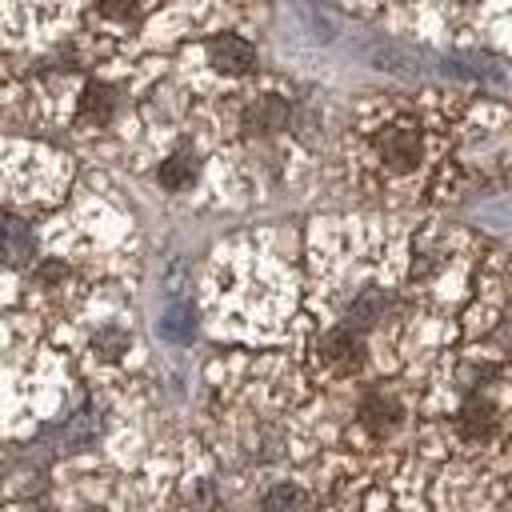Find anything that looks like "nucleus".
<instances>
[{
	"mask_svg": "<svg viewBox=\"0 0 512 512\" xmlns=\"http://www.w3.org/2000/svg\"><path fill=\"white\" fill-rule=\"evenodd\" d=\"M484 428H488V408H480V404L468 408L464 412V432H484Z\"/></svg>",
	"mask_w": 512,
	"mask_h": 512,
	"instance_id": "obj_13",
	"label": "nucleus"
},
{
	"mask_svg": "<svg viewBox=\"0 0 512 512\" xmlns=\"http://www.w3.org/2000/svg\"><path fill=\"white\" fill-rule=\"evenodd\" d=\"M112 112H116V92L108 84H88L84 96H80V116L96 120V124H108Z\"/></svg>",
	"mask_w": 512,
	"mask_h": 512,
	"instance_id": "obj_6",
	"label": "nucleus"
},
{
	"mask_svg": "<svg viewBox=\"0 0 512 512\" xmlns=\"http://www.w3.org/2000/svg\"><path fill=\"white\" fill-rule=\"evenodd\" d=\"M396 416H400V408H396L388 396H368V400L360 404V420H364V428L376 432V436L392 432V428H396Z\"/></svg>",
	"mask_w": 512,
	"mask_h": 512,
	"instance_id": "obj_7",
	"label": "nucleus"
},
{
	"mask_svg": "<svg viewBox=\"0 0 512 512\" xmlns=\"http://www.w3.org/2000/svg\"><path fill=\"white\" fill-rule=\"evenodd\" d=\"M324 360H328L332 368H340V372L360 368V360H364V344H360V336H356L352 328H336V332H328V336H324Z\"/></svg>",
	"mask_w": 512,
	"mask_h": 512,
	"instance_id": "obj_4",
	"label": "nucleus"
},
{
	"mask_svg": "<svg viewBox=\"0 0 512 512\" xmlns=\"http://www.w3.org/2000/svg\"><path fill=\"white\" fill-rule=\"evenodd\" d=\"M124 344H128V336L124 332H116V328H104L100 336H96V348H100V356H120L124 352Z\"/></svg>",
	"mask_w": 512,
	"mask_h": 512,
	"instance_id": "obj_11",
	"label": "nucleus"
},
{
	"mask_svg": "<svg viewBox=\"0 0 512 512\" xmlns=\"http://www.w3.org/2000/svg\"><path fill=\"white\" fill-rule=\"evenodd\" d=\"M208 60H212L220 72H228V76H244V72H252V64H256V48H252L244 36L224 32V36H212V40H208Z\"/></svg>",
	"mask_w": 512,
	"mask_h": 512,
	"instance_id": "obj_2",
	"label": "nucleus"
},
{
	"mask_svg": "<svg viewBox=\"0 0 512 512\" xmlns=\"http://www.w3.org/2000/svg\"><path fill=\"white\" fill-rule=\"evenodd\" d=\"M300 504H308V496L300 488H292V484H280V488H272L264 496V508H300Z\"/></svg>",
	"mask_w": 512,
	"mask_h": 512,
	"instance_id": "obj_10",
	"label": "nucleus"
},
{
	"mask_svg": "<svg viewBox=\"0 0 512 512\" xmlns=\"http://www.w3.org/2000/svg\"><path fill=\"white\" fill-rule=\"evenodd\" d=\"M380 312H384V296H380V292H364V296L352 304V320H356V324H372Z\"/></svg>",
	"mask_w": 512,
	"mask_h": 512,
	"instance_id": "obj_9",
	"label": "nucleus"
},
{
	"mask_svg": "<svg viewBox=\"0 0 512 512\" xmlns=\"http://www.w3.org/2000/svg\"><path fill=\"white\" fill-rule=\"evenodd\" d=\"M32 256V232L24 228V220L4 216L0 220V260L4 264H24Z\"/></svg>",
	"mask_w": 512,
	"mask_h": 512,
	"instance_id": "obj_5",
	"label": "nucleus"
},
{
	"mask_svg": "<svg viewBox=\"0 0 512 512\" xmlns=\"http://www.w3.org/2000/svg\"><path fill=\"white\" fill-rule=\"evenodd\" d=\"M288 124V104L280 96H260L244 108V128L252 136H264V132H280Z\"/></svg>",
	"mask_w": 512,
	"mask_h": 512,
	"instance_id": "obj_3",
	"label": "nucleus"
},
{
	"mask_svg": "<svg viewBox=\"0 0 512 512\" xmlns=\"http://www.w3.org/2000/svg\"><path fill=\"white\" fill-rule=\"evenodd\" d=\"M196 156L192 152H176V156H168L164 164H160V184L164 188H188L192 180H196Z\"/></svg>",
	"mask_w": 512,
	"mask_h": 512,
	"instance_id": "obj_8",
	"label": "nucleus"
},
{
	"mask_svg": "<svg viewBox=\"0 0 512 512\" xmlns=\"http://www.w3.org/2000/svg\"><path fill=\"white\" fill-rule=\"evenodd\" d=\"M380 152H384L388 168L412 172L420 164V132L412 124H392V128L380 132Z\"/></svg>",
	"mask_w": 512,
	"mask_h": 512,
	"instance_id": "obj_1",
	"label": "nucleus"
},
{
	"mask_svg": "<svg viewBox=\"0 0 512 512\" xmlns=\"http://www.w3.org/2000/svg\"><path fill=\"white\" fill-rule=\"evenodd\" d=\"M144 8V0H100V12L112 16V20H128Z\"/></svg>",
	"mask_w": 512,
	"mask_h": 512,
	"instance_id": "obj_12",
	"label": "nucleus"
}]
</instances>
